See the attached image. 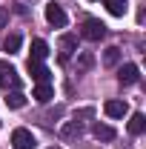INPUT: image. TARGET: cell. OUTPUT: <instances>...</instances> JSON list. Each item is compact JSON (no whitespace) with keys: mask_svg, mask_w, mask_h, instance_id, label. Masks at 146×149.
Listing matches in <instances>:
<instances>
[{"mask_svg":"<svg viewBox=\"0 0 146 149\" xmlns=\"http://www.w3.org/2000/svg\"><path fill=\"white\" fill-rule=\"evenodd\" d=\"M32 97H35L37 103H49V100L55 97V89H52V83H37L35 92H32Z\"/></svg>","mask_w":146,"mask_h":149,"instance_id":"9c48e42d","label":"cell"},{"mask_svg":"<svg viewBox=\"0 0 146 149\" xmlns=\"http://www.w3.org/2000/svg\"><path fill=\"white\" fill-rule=\"evenodd\" d=\"M92 63H95V57H92V52H80V57H77V66L86 72V69H92Z\"/></svg>","mask_w":146,"mask_h":149,"instance_id":"ac0fdd59","label":"cell"},{"mask_svg":"<svg viewBox=\"0 0 146 149\" xmlns=\"http://www.w3.org/2000/svg\"><path fill=\"white\" fill-rule=\"evenodd\" d=\"M29 74L35 77L37 83H49V69L43 63H37V60H29Z\"/></svg>","mask_w":146,"mask_h":149,"instance_id":"8fae6325","label":"cell"},{"mask_svg":"<svg viewBox=\"0 0 146 149\" xmlns=\"http://www.w3.org/2000/svg\"><path fill=\"white\" fill-rule=\"evenodd\" d=\"M6 106H9V109H23V106H26V95L20 92H6Z\"/></svg>","mask_w":146,"mask_h":149,"instance_id":"4fadbf2b","label":"cell"},{"mask_svg":"<svg viewBox=\"0 0 146 149\" xmlns=\"http://www.w3.org/2000/svg\"><path fill=\"white\" fill-rule=\"evenodd\" d=\"M117 60H120V49L117 46H109L103 52V66H117Z\"/></svg>","mask_w":146,"mask_h":149,"instance_id":"e0dca14e","label":"cell"},{"mask_svg":"<svg viewBox=\"0 0 146 149\" xmlns=\"http://www.w3.org/2000/svg\"><path fill=\"white\" fill-rule=\"evenodd\" d=\"M103 109H106L109 118H126V115H129V103H126V100H106Z\"/></svg>","mask_w":146,"mask_h":149,"instance_id":"5b68a950","label":"cell"},{"mask_svg":"<svg viewBox=\"0 0 146 149\" xmlns=\"http://www.w3.org/2000/svg\"><path fill=\"white\" fill-rule=\"evenodd\" d=\"M6 23H9V12H6V9H3V6H0V29H3V26H6Z\"/></svg>","mask_w":146,"mask_h":149,"instance_id":"d6986e66","label":"cell"},{"mask_svg":"<svg viewBox=\"0 0 146 149\" xmlns=\"http://www.w3.org/2000/svg\"><path fill=\"white\" fill-rule=\"evenodd\" d=\"M12 146H15V149H35L37 141H35V135H32L29 129L17 126V129L12 132Z\"/></svg>","mask_w":146,"mask_h":149,"instance_id":"3957f363","label":"cell"},{"mask_svg":"<svg viewBox=\"0 0 146 149\" xmlns=\"http://www.w3.org/2000/svg\"><path fill=\"white\" fill-rule=\"evenodd\" d=\"M0 86L9 92H17L20 89V74H17V69L12 66V63H6V60H0Z\"/></svg>","mask_w":146,"mask_h":149,"instance_id":"6da1fadb","label":"cell"},{"mask_svg":"<svg viewBox=\"0 0 146 149\" xmlns=\"http://www.w3.org/2000/svg\"><path fill=\"white\" fill-rule=\"evenodd\" d=\"M52 149H57V146H52Z\"/></svg>","mask_w":146,"mask_h":149,"instance_id":"ffe728a7","label":"cell"},{"mask_svg":"<svg viewBox=\"0 0 146 149\" xmlns=\"http://www.w3.org/2000/svg\"><path fill=\"white\" fill-rule=\"evenodd\" d=\"M74 52H77V37L63 35V37H60V60H69Z\"/></svg>","mask_w":146,"mask_h":149,"instance_id":"8992f818","label":"cell"},{"mask_svg":"<svg viewBox=\"0 0 146 149\" xmlns=\"http://www.w3.org/2000/svg\"><path fill=\"white\" fill-rule=\"evenodd\" d=\"M143 129H146V115L135 112L129 118V135H143Z\"/></svg>","mask_w":146,"mask_h":149,"instance_id":"7c38bea8","label":"cell"},{"mask_svg":"<svg viewBox=\"0 0 146 149\" xmlns=\"http://www.w3.org/2000/svg\"><path fill=\"white\" fill-rule=\"evenodd\" d=\"M117 80H120V83H135V80H138V66H135V63H123V66H120V69H117Z\"/></svg>","mask_w":146,"mask_h":149,"instance_id":"30bf717a","label":"cell"},{"mask_svg":"<svg viewBox=\"0 0 146 149\" xmlns=\"http://www.w3.org/2000/svg\"><path fill=\"white\" fill-rule=\"evenodd\" d=\"M80 132H83V123L74 118V120H66L63 126H60V138H66V141H72V138H80Z\"/></svg>","mask_w":146,"mask_h":149,"instance_id":"ba28073f","label":"cell"},{"mask_svg":"<svg viewBox=\"0 0 146 149\" xmlns=\"http://www.w3.org/2000/svg\"><path fill=\"white\" fill-rule=\"evenodd\" d=\"M106 9H109V15H115V17H123L129 9L126 0H106Z\"/></svg>","mask_w":146,"mask_h":149,"instance_id":"5bb4252c","label":"cell"},{"mask_svg":"<svg viewBox=\"0 0 146 149\" xmlns=\"http://www.w3.org/2000/svg\"><path fill=\"white\" fill-rule=\"evenodd\" d=\"M92 132H95V138H97V141H112V138H115V129L106 126V123H95Z\"/></svg>","mask_w":146,"mask_h":149,"instance_id":"9a60e30c","label":"cell"},{"mask_svg":"<svg viewBox=\"0 0 146 149\" xmlns=\"http://www.w3.org/2000/svg\"><path fill=\"white\" fill-rule=\"evenodd\" d=\"M46 57H49V43H46V40H40V37H35V40H32V57H29V60L43 63Z\"/></svg>","mask_w":146,"mask_h":149,"instance_id":"52a82bcc","label":"cell"},{"mask_svg":"<svg viewBox=\"0 0 146 149\" xmlns=\"http://www.w3.org/2000/svg\"><path fill=\"white\" fill-rule=\"evenodd\" d=\"M80 37H86V40H103L106 37V26L97 17H89V20H83V26H80Z\"/></svg>","mask_w":146,"mask_h":149,"instance_id":"7a4b0ae2","label":"cell"},{"mask_svg":"<svg viewBox=\"0 0 146 149\" xmlns=\"http://www.w3.org/2000/svg\"><path fill=\"white\" fill-rule=\"evenodd\" d=\"M20 35H9L6 40H3V52H9V55H15V52H20Z\"/></svg>","mask_w":146,"mask_h":149,"instance_id":"2e32d148","label":"cell"},{"mask_svg":"<svg viewBox=\"0 0 146 149\" xmlns=\"http://www.w3.org/2000/svg\"><path fill=\"white\" fill-rule=\"evenodd\" d=\"M46 20H49V23H52L55 29H63V26L69 23L66 12H63V9H60L57 3H49V6H46Z\"/></svg>","mask_w":146,"mask_h":149,"instance_id":"277c9868","label":"cell"}]
</instances>
